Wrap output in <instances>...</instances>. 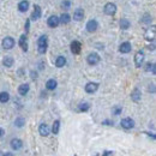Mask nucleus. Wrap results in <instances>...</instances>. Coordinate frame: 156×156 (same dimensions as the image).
I'll return each mask as SVG.
<instances>
[{
  "label": "nucleus",
  "mask_w": 156,
  "mask_h": 156,
  "mask_svg": "<svg viewBox=\"0 0 156 156\" xmlns=\"http://www.w3.org/2000/svg\"><path fill=\"white\" fill-rule=\"evenodd\" d=\"M47 47H48V37L47 35H42L37 40V51L40 54H44L47 52Z\"/></svg>",
  "instance_id": "f257e3e1"
},
{
  "label": "nucleus",
  "mask_w": 156,
  "mask_h": 156,
  "mask_svg": "<svg viewBox=\"0 0 156 156\" xmlns=\"http://www.w3.org/2000/svg\"><path fill=\"white\" fill-rule=\"evenodd\" d=\"M103 12H105V15H107V16H114L115 12H117V5H115L114 2H107V4L105 5Z\"/></svg>",
  "instance_id": "f03ea898"
},
{
  "label": "nucleus",
  "mask_w": 156,
  "mask_h": 156,
  "mask_svg": "<svg viewBox=\"0 0 156 156\" xmlns=\"http://www.w3.org/2000/svg\"><path fill=\"white\" fill-rule=\"evenodd\" d=\"M155 34H156V27L155 25H151L150 28L147 29L145 34H144V39L149 42H153L155 40Z\"/></svg>",
  "instance_id": "7ed1b4c3"
},
{
  "label": "nucleus",
  "mask_w": 156,
  "mask_h": 156,
  "mask_svg": "<svg viewBox=\"0 0 156 156\" xmlns=\"http://www.w3.org/2000/svg\"><path fill=\"white\" fill-rule=\"evenodd\" d=\"M120 125H121L122 129L130 130V129H133L135 127V120L131 119V118H124V119H121Z\"/></svg>",
  "instance_id": "20e7f679"
},
{
  "label": "nucleus",
  "mask_w": 156,
  "mask_h": 156,
  "mask_svg": "<svg viewBox=\"0 0 156 156\" xmlns=\"http://www.w3.org/2000/svg\"><path fill=\"white\" fill-rule=\"evenodd\" d=\"M15 40L12 39V37H10V36H6L5 39L2 40V47H4V49H6V51H10V49H12L13 47H15Z\"/></svg>",
  "instance_id": "39448f33"
},
{
  "label": "nucleus",
  "mask_w": 156,
  "mask_h": 156,
  "mask_svg": "<svg viewBox=\"0 0 156 156\" xmlns=\"http://www.w3.org/2000/svg\"><path fill=\"white\" fill-rule=\"evenodd\" d=\"M144 59H145V55H144V52L143 51H138L135 55V65L136 67H140L144 62Z\"/></svg>",
  "instance_id": "423d86ee"
},
{
  "label": "nucleus",
  "mask_w": 156,
  "mask_h": 156,
  "mask_svg": "<svg viewBox=\"0 0 156 156\" xmlns=\"http://www.w3.org/2000/svg\"><path fill=\"white\" fill-rule=\"evenodd\" d=\"M100 60H101V58H100V55L98 53H90L87 57V61H88L89 65H98L100 62Z\"/></svg>",
  "instance_id": "0eeeda50"
},
{
  "label": "nucleus",
  "mask_w": 156,
  "mask_h": 156,
  "mask_svg": "<svg viewBox=\"0 0 156 156\" xmlns=\"http://www.w3.org/2000/svg\"><path fill=\"white\" fill-rule=\"evenodd\" d=\"M98 83H96V82H89L85 85V91L88 94H94V93L98 91Z\"/></svg>",
  "instance_id": "6e6552de"
},
{
  "label": "nucleus",
  "mask_w": 156,
  "mask_h": 156,
  "mask_svg": "<svg viewBox=\"0 0 156 156\" xmlns=\"http://www.w3.org/2000/svg\"><path fill=\"white\" fill-rule=\"evenodd\" d=\"M131 49H132V46H131V43L127 42V41H126V42H122V43L120 44V47H119V52L122 53V54H127V53H130Z\"/></svg>",
  "instance_id": "1a4fd4ad"
},
{
  "label": "nucleus",
  "mask_w": 156,
  "mask_h": 156,
  "mask_svg": "<svg viewBox=\"0 0 156 156\" xmlns=\"http://www.w3.org/2000/svg\"><path fill=\"white\" fill-rule=\"evenodd\" d=\"M98 20H90L88 23H87V30H88L89 33H95V31L98 30Z\"/></svg>",
  "instance_id": "9d476101"
},
{
  "label": "nucleus",
  "mask_w": 156,
  "mask_h": 156,
  "mask_svg": "<svg viewBox=\"0 0 156 156\" xmlns=\"http://www.w3.org/2000/svg\"><path fill=\"white\" fill-rule=\"evenodd\" d=\"M20 47L22 48L23 52H28V37H27V34H23L20 37Z\"/></svg>",
  "instance_id": "9b49d317"
},
{
  "label": "nucleus",
  "mask_w": 156,
  "mask_h": 156,
  "mask_svg": "<svg viewBox=\"0 0 156 156\" xmlns=\"http://www.w3.org/2000/svg\"><path fill=\"white\" fill-rule=\"evenodd\" d=\"M47 24H48V27H49V28H57L59 24H60L59 17L58 16H55V15L51 16V17L48 18V20H47Z\"/></svg>",
  "instance_id": "f8f14e48"
},
{
  "label": "nucleus",
  "mask_w": 156,
  "mask_h": 156,
  "mask_svg": "<svg viewBox=\"0 0 156 156\" xmlns=\"http://www.w3.org/2000/svg\"><path fill=\"white\" fill-rule=\"evenodd\" d=\"M82 51V43L79 41H72L71 42V52L73 54H79Z\"/></svg>",
  "instance_id": "ddd939ff"
},
{
  "label": "nucleus",
  "mask_w": 156,
  "mask_h": 156,
  "mask_svg": "<svg viewBox=\"0 0 156 156\" xmlns=\"http://www.w3.org/2000/svg\"><path fill=\"white\" fill-rule=\"evenodd\" d=\"M41 15H42V10H41V7H40L39 5H35L34 6V11H33V13H31V20H37L41 18Z\"/></svg>",
  "instance_id": "4468645a"
},
{
  "label": "nucleus",
  "mask_w": 156,
  "mask_h": 156,
  "mask_svg": "<svg viewBox=\"0 0 156 156\" xmlns=\"http://www.w3.org/2000/svg\"><path fill=\"white\" fill-rule=\"evenodd\" d=\"M39 133L42 137H47L51 133V130H49V126L47 124H41L39 126Z\"/></svg>",
  "instance_id": "2eb2a0df"
},
{
  "label": "nucleus",
  "mask_w": 156,
  "mask_h": 156,
  "mask_svg": "<svg viewBox=\"0 0 156 156\" xmlns=\"http://www.w3.org/2000/svg\"><path fill=\"white\" fill-rule=\"evenodd\" d=\"M10 145H11V148L13 150H20V148L23 147V142L20 140V138H13V139H11Z\"/></svg>",
  "instance_id": "dca6fc26"
},
{
  "label": "nucleus",
  "mask_w": 156,
  "mask_h": 156,
  "mask_svg": "<svg viewBox=\"0 0 156 156\" xmlns=\"http://www.w3.org/2000/svg\"><path fill=\"white\" fill-rule=\"evenodd\" d=\"M29 90H30V87H29V84H27V83L20 84V87H18V94H20V96H25V95L29 93Z\"/></svg>",
  "instance_id": "f3484780"
},
{
  "label": "nucleus",
  "mask_w": 156,
  "mask_h": 156,
  "mask_svg": "<svg viewBox=\"0 0 156 156\" xmlns=\"http://www.w3.org/2000/svg\"><path fill=\"white\" fill-rule=\"evenodd\" d=\"M83 18H84V10L83 9H77L73 12V20L80 22V20H83Z\"/></svg>",
  "instance_id": "a211bd4d"
},
{
  "label": "nucleus",
  "mask_w": 156,
  "mask_h": 156,
  "mask_svg": "<svg viewBox=\"0 0 156 156\" xmlns=\"http://www.w3.org/2000/svg\"><path fill=\"white\" fill-rule=\"evenodd\" d=\"M29 9V1L28 0H22L18 4V10L20 12H27Z\"/></svg>",
  "instance_id": "6ab92c4d"
},
{
  "label": "nucleus",
  "mask_w": 156,
  "mask_h": 156,
  "mask_svg": "<svg viewBox=\"0 0 156 156\" xmlns=\"http://www.w3.org/2000/svg\"><path fill=\"white\" fill-rule=\"evenodd\" d=\"M131 100L133 102H139L140 101V90L139 89H135L132 93H131Z\"/></svg>",
  "instance_id": "aec40b11"
},
{
  "label": "nucleus",
  "mask_w": 156,
  "mask_h": 156,
  "mask_svg": "<svg viewBox=\"0 0 156 156\" xmlns=\"http://www.w3.org/2000/svg\"><path fill=\"white\" fill-rule=\"evenodd\" d=\"M57 85H58V83H57V80L55 79H48L47 80V83H46V88L48 89V90H54L55 88H57Z\"/></svg>",
  "instance_id": "412c9836"
},
{
  "label": "nucleus",
  "mask_w": 156,
  "mask_h": 156,
  "mask_svg": "<svg viewBox=\"0 0 156 156\" xmlns=\"http://www.w3.org/2000/svg\"><path fill=\"white\" fill-rule=\"evenodd\" d=\"M66 65V58L62 55H59L58 58L55 59V66L57 67H64Z\"/></svg>",
  "instance_id": "4be33fe9"
},
{
  "label": "nucleus",
  "mask_w": 156,
  "mask_h": 156,
  "mask_svg": "<svg viewBox=\"0 0 156 156\" xmlns=\"http://www.w3.org/2000/svg\"><path fill=\"white\" fill-rule=\"evenodd\" d=\"M130 27H131V22L129 20H126V18H121L120 20V28L122 30H127Z\"/></svg>",
  "instance_id": "5701e85b"
},
{
  "label": "nucleus",
  "mask_w": 156,
  "mask_h": 156,
  "mask_svg": "<svg viewBox=\"0 0 156 156\" xmlns=\"http://www.w3.org/2000/svg\"><path fill=\"white\" fill-rule=\"evenodd\" d=\"M59 20H60V23H62V24H69V23L71 22V16L65 12V13L61 15V17L59 18Z\"/></svg>",
  "instance_id": "b1692460"
},
{
  "label": "nucleus",
  "mask_w": 156,
  "mask_h": 156,
  "mask_svg": "<svg viewBox=\"0 0 156 156\" xmlns=\"http://www.w3.org/2000/svg\"><path fill=\"white\" fill-rule=\"evenodd\" d=\"M13 62H15V60H13L12 57H5L4 60H2V64H4V66H6V67L13 66Z\"/></svg>",
  "instance_id": "393cba45"
},
{
  "label": "nucleus",
  "mask_w": 156,
  "mask_h": 156,
  "mask_svg": "<svg viewBox=\"0 0 156 156\" xmlns=\"http://www.w3.org/2000/svg\"><path fill=\"white\" fill-rule=\"evenodd\" d=\"M9 101H10V95H9V93L1 91V93H0V102H1V103H6V102H9Z\"/></svg>",
  "instance_id": "a878e982"
},
{
  "label": "nucleus",
  "mask_w": 156,
  "mask_h": 156,
  "mask_svg": "<svg viewBox=\"0 0 156 156\" xmlns=\"http://www.w3.org/2000/svg\"><path fill=\"white\" fill-rule=\"evenodd\" d=\"M89 108H90V105H89L88 102H83V103H80V105L78 106V111H79V112H88Z\"/></svg>",
  "instance_id": "bb28decb"
},
{
  "label": "nucleus",
  "mask_w": 156,
  "mask_h": 156,
  "mask_svg": "<svg viewBox=\"0 0 156 156\" xmlns=\"http://www.w3.org/2000/svg\"><path fill=\"white\" fill-rule=\"evenodd\" d=\"M59 130H60V120H55L53 124V127H52V132L54 135H58Z\"/></svg>",
  "instance_id": "cd10ccee"
},
{
  "label": "nucleus",
  "mask_w": 156,
  "mask_h": 156,
  "mask_svg": "<svg viewBox=\"0 0 156 156\" xmlns=\"http://www.w3.org/2000/svg\"><path fill=\"white\" fill-rule=\"evenodd\" d=\"M24 124H25V119H24V118L18 117L15 120V126H17V127H23Z\"/></svg>",
  "instance_id": "c85d7f7f"
},
{
  "label": "nucleus",
  "mask_w": 156,
  "mask_h": 156,
  "mask_svg": "<svg viewBox=\"0 0 156 156\" xmlns=\"http://www.w3.org/2000/svg\"><path fill=\"white\" fill-rule=\"evenodd\" d=\"M121 112H122V108H121L120 106H114V107L112 108V113H113L114 115H119V114H121Z\"/></svg>",
  "instance_id": "c756f323"
},
{
  "label": "nucleus",
  "mask_w": 156,
  "mask_h": 156,
  "mask_svg": "<svg viewBox=\"0 0 156 156\" xmlns=\"http://www.w3.org/2000/svg\"><path fill=\"white\" fill-rule=\"evenodd\" d=\"M142 22H143V23H147V24H149V23L151 22V16H150L149 13H145V15L143 16V18H142Z\"/></svg>",
  "instance_id": "7c9ffc66"
},
{
  "label": "nucleus",
  "mask_w": 156,
  "mask_h": 156,
  "mask_svg": "<svg viewBox=\"0 0 156 156\" xmlns=\"http://www.w3.org/2000/svg\"><path fill=\"white\" fill-rule=\"evenodd\" d=\"M61 6H62V9H65V10H69V9L71 7V1H69V0H65V1L61 4Z\"/></svg>",
  "instance_id": "2f4dec72"
},
{
  "label": "nucleus",
  "mask_w": 156,
  "mask_h": 156,
  "mask_svg": "<svg viewBox=\"0 0 156 156\" xmlns=\"http://www.w3.org/2000/svg\"><path fill=\"white\" fill-rule=\"evenodd\" d=\"M29 24H30V20H27V22H25V34L29 33Z\"/></svg>",
  "instance_id": "473e14b6"
},
{
  "label": "nucleus",
  "mask_w": 156,
  "mask_h": 156,
  "mask_svg": "<svg viewBox=\"0 0 156 156\" xmlns=\"http://www.w3.org/2000/svg\"><path fill=\"white\" fill-rule=\"evenodd\" d=\"M102 124L103 125H109V126H113V121H111V120H105V121H102Z\"/></svg>",
  "instance_id": "72a5a7b5"
},
{
  "label": "nucleus",
  "mask_w": 156,
  "mask_h": 156,
  "mask_svg": "<svg viewBox=\"0 0 156 156\" xmlns=\"http://www.w3.org/2000/svg\"><path fill=\"white\" fill-rule=\"evenodd\" d=\"M30 76H31L33 79H36V78H37V73H36V72H34V71H31V72H30Z\"/></svg>",
  "instance_id": "f704fd0d"
},
{
  "label": "nucleus",
  "mask_w": 156,
  "mask_h": 156,
  "mask_svg": "<svg viewBox=\"0 0 156 156\" xmlns=\"http://www.w3.org/2000/svg\"><path fill=\"white\" fill-rule=\"evenodd\" d=\"M112 155H113V151H105L102 154V156H112Z\"/></svg>",
  "instance_id": "c9c22d12"
},
{
  "label": "nucleus",
  "mask_w": 156,
  "mask_h": 156,
  "mask_svg": "<svg viewBox=\"0 0 156 156\" xmlns=\"http://www.w3.org/2000/svg\"><path fill=\"white\" fill-rule=\"evenodd\" d=\"M4 135H5V131H4V129H1V127H0V138L4 136Z\"/></svg>",
  "instance_id": "e433bc0d"
},
{
  "label": "nucleus",
  "mask_w": 156,
  "mask_h": 156,
  "mask_svg": "<svg viewBox=\"0 0 156 156\" xmlns=\"http://www.w3.org/2000/svg\"><path fill=\"white\" fill-rule=\"evenodd\" d=\"M2 156H15V155H13L12 153H6V154H4Z\"/></svg>",
  "instance_id": "4c0bfd02"
}]
</instances>
